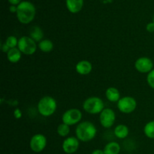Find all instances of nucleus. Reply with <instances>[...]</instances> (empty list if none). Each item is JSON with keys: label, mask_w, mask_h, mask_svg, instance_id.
I'll list each match as a JSON object with an SVG mask.
<instances>
[{"label": "nucleus", "mask_w": 154, "mask_h": 154, "mask_svg": "<svg viewBox=\"0 0 154 154\" xmlns=\"http://www.w3.org/2000/svg\"><path fill=\"white\" fill-rule=\"evenodd\" d=\"M17 7V17L21 23L28 24L34 20L36 9L32 3L29 1H23Z\"/></svg>", "instance_id": "f257e3e1"}, {"label": "nucleus", "mask_w": 154, "mask_h": 154, "mask_svg": "<svg viewBox=\"0 0 154 154\" xmlns=\"http://www.w3.org/2000/svg\"><path fill=\"white\" fill-rule=\"evenodd\" d=\"M75 133L79 141L88 142L96 137L97 129L93 123L90 121H84L78 124Z\"/></svg>", "instance_id": "f03ea898"}, {"label": "nucleus", "mask_w": 154, "mask_h": 154, "mask_svg": "<svg viewBox=\"0 0 154 154\" xmlns=\"http://www.w3.org/2000/svg\"><path fill=\"white\" fill-rule=\"evenodd\" d=\"M57 108V101L54 98L45 96L39 100L38 103V111L43 117H51L55 113Z\"/></svg>", "instance_id": "7ed1b4c3"}, {"label": "nucleus", "mask_w": 154, "mask_h": 154, "mask_svg": "<svg viewBox=\"0 0 154 154\" xmlns=\"http://www.w3.org/2000/svg\"><path fill=\"white\" fill-rule=\"evenodd\" d=\"M83 108L86 112L90 114H100L105 109V104L100 98L93 96L84 101Z\"/></svg>", "instance_id": "20e7f679"}, {"label": "nucleus", "mask_w": 154, "mask_h": 154, "mask_svg": "<svg viewBox=\"0 0 154 154\" xmlns=\"http://www.w3.org/2000/svg\"><path fill=\"white\" fill-rule=\"evenodd\" d=\"M17 48L25 55H32L37 50L36 42L29 36H23L18 41Z\"/></svg>", "instance_id": "39448f33"}, {"label": "nucleus", "mask_w": 154, "mask_h": 154, "mask_svg": "<svg viewBox=\"0 0 154 154\" xmlns=\"http://www.w3.org/2000/svg\"><path fill=\"white\" fill-rule=\"evenodd\" d=\"M81 119H82V113L77 108H72V109L68 110L66 112H64L62 117L63 123L69 126L77 124L81 121Z\"/></svg>", "instance_id": "423d86ee"}, {"label": "nucleus", "mask_w": 154, "mask_h": 154, "mask_svg": "<svg viewBox=\"0 0 154 154\" xmlns=\"http://www.w3.org/2000/svg\"><path fill=\"white\" fill-rule=\"evenodd\" d=\"M137 107V102L131 96L123 97L117 102V108L124 114H130L133 112Z\"/></svg>", "instance_id": "0eeeda50"}, {"label": "nucleus", "mask_w": 154, "mask_h": 154, "mask_svg": "<svg viewBox=\"0 0 154 154\" xmlns=\"http://www.w3.org/2000/svg\"><path fill=\"white\" fill-rule=\"evenodd\" d=\"M47 146V138L42 134L34 135L30 139L29 147L35 153L43 151Z\"/></svg>", "instance_id": "6e6552de"}, {"label": "nucleus", "mask_w": 154, "mask_h": 154, "mask_svg": "<svg viewBox=\"0 0 154 154\" xmlns=\"http://www.w3.org/2000/svg\"><path fill=\"white\" fill-rule=\"evenodd\" d=\"M100 123L103 127L111 128L115 123L116 114L111 108H105L99 116Z\"/></svg>", "instance_id": "1a4fd4ad"}, {"label": "nucleus", "mask_w": 154, "mask_h": 154, "mask_svg": "<svg viewBox=\"0 0 154 154\" xmlns=\"http://www.w3.org/2000/svg\"><path fill=\"white\" fill-rule=\"evenodd\" d=\"M135 67L140 73H149L153 69V63L149 57H140L135 61Z\"/></svg>", "instance_id": "9d476101"}, {"label": "nucleus", "mask_w": 154, "mask_h": 154, "mask_svg": "<svg viewBox=\"0 0 154 154\" xmlns=\"http://www.w3.org/2000/svg\"><path fill=\"white\" fill-rule=\"evenodd\" d=\"M79 145V140L77 137H69L63 141V150L66 153L72 154L78 150Z\"/></svg>", "instance_id": "9b49d317"}, {"label": "nucleus", "mask_w": 154, "mask_h": 154, "mask_svg": "<svg viewBox=\"0 0 154 154\" xmlns=\"http://www.w3.org/2000/svg\"><path fill=\"white\" fill-rule=\"evenodd\" d=\"M75 69H76V72L80 75H87L92 72L93 66L91 63L87 60H81L77 63Z\"/></svg>", "instance_id": "f8f14e48"}, {"label": "nucleus", "mask_w": 154, "mask_h": 154, "mask_svg": "<svg viewBox=\"0 0 154 154\" xmlns=\"http://www.w3.org/2000/svg\"><path fill=\"white\" fill-rule=\"evenodd\" d=\"M83 5L84 0H66V7L71 13H78L82 9Z\"/></svg>", "instance_id": "ddd939ff"}, {"label": "nucleus", "mask_w": 154, "mask_h": 154, "mask_svg": "<svg viewBox=\"0 0 154 154\" xmlns=\"http://www.w3.org/2000/svg\"><path fill=\"white\" fill-rule=\"evenodd\" d=\"M105 96L108 100L111 102H118L120 98V93L115 87H109L106 90Z\"/></svg>", "instance_id": "4468645a"}, {"label": "nucleus", "mask_w": 154, "mask_h": 154, "mask_svg": "<svg viewBox=\"0 0 154 154\" xmlns=\"http://www.w3.org/2000/svg\"><path fill=\"white\" fill-rule=\"evenodd\" d=\"M22 57V53L18 49V48H14L10 49V51L7 53V58L10 63H16L20 60Z\"/></svg>", "instance_id": "2eb2a0df"}, {"label": "nucleus", "mask_w": 154, "mask_h": 154, "mask_svg": "<svg viewBox=\"0 0 154 154\" xmlns=\"http://www.w3.org/2000/svg\"><path fill=\"white\" fill-rule=\"evenodd\" d=\"M29 37L35 42H40L44 37V32L42 29L38 26L31 27L29 30Z\"/></svg>", "instance_id": "dca6fc26"}, {"label": "nucleus", "mask_w": 154, "mask_h": 154, "mask_svg": "<svg viewBox=\"0 0 154 154\" xmlns=\"http://www.w3.org/2000/svg\"><path fill=\"white\" fill-rule=\"evenodd\" d=\"M129 128L124 124L118 125L114 129V135L117 138H120V139L126 138L129 135Z\"/></svg>", "instance_id": "f3484780"}, {"label": "nucleus", "mask_w": 154, "mask_h": 154, "mask_svg": "<svg viewBox=\"0 0 154 154\" xmlns=\"http://www.w3.org/2000/svg\"><path fill=\"white\" fill-rule=\"evenodd\" d=\"M105 154H119L120 152V146L117 142H109L104 148Z\"/></svg>", "instance_id": "a211bd4d"}, {"label": "nucleus", "mask_w": 154, "mask_h": 154, "mask_svg": "<svg viewBox=\"0 0 154 154\" xmlns=\"http://www.w3.org/2000/svg\"><path fill=\"white\" fill-rule=\"evenodd\" d=\"M38 48L44 53H49L54 49V43L49 39H44L39 42Z\"/></svg>", "instance_id": "6ab92c4d"}, {"label": "nucleus", "mask_w": 154, "mask_h": 154, "mask_svg": "<svg viewBox=\"0 0 154 154\" xmlns=\"http://www.w3.org/2000/svg\"><path fill=\"white\" fill-rule=\"evenodd\" d=\"M144 132L147 138L154 139V120L148 122L144 126Z\"/></svg>", "instance_id": "aec40b11"}, {"label": "nucleus", "mask_w": 154, "mask_h": 154, "mask_svg": "<svg viewBox=\"0 0 154 154\" xmlns=\"http://www.w3.org/2000/svg\"><path fill=\"white\" fill-rule=\"evenodd\" d=\"M70 132V128H69V125L66 124V123H62V124L59 125L57 127V133L61 137H66Z\"/></svg>", "instance_id": "412c9836"}, {"label": "nucleus", "mask_w": 154, "mask_h": 154, "mask_svg": "<svg viewBox=\"0 0 154 154\" xmlns=\"http://www.w3.org/2000/svg\"><path fill=\"white\" fill-rule=\"evenodd\" d=\"M18 41L19 40H17V38L15 36L11 35L7 38V39L5 41V44L9 47L10 49H11V48H14L17 46Z\"/></svg>", "instance_id": "4be33fe9"}, {"label": "nucleus", "mask_w": 154, "mask_h": 154, "mask_svg": "<svg viewBox=\"0 0 154 154\" xmlns=\"http://www.w3.org/2000/svg\"><path fill=\"white\" fill-rule=\"evenodd\" d=\"M147 81L148 85L154 90V69L148 73L147 77Z\"/></svg>", "instance_id": "5701e85b"}, {"label": "nucleus", "mask_w": 154, "mask_h": 154, "mask_svg": "<svg viewBox=\"0 0 154 154\" xmlns=\"http://www.w3.org/2000/svg\"><path fill=\"white\" fill-rule=\"evenodd\" d=\"M14 116L15 118L17 120H19L22 117V111H20V109L19 108H16V109L14 111Z\"/></svg>", "instance_id": "b1692460"}, {"label": "nucleus", "mask_w": 154, "mask_h": 154, "mask_svg": "<svg viewBox=\"0 0 154 154\" xmlns=\"http://www.w3.org/2000/svg\"><path fill=\"white\" fill-rule=\"evenodd\" d=\"M146 29L149 32H154V23H149L146 26Z\"/></svg>", "instance_id": "393cba45"}, {"label": "nucleus", "mask_w": 154, "mask_h": 154, "mask_svg": "<svg viewBox=\"0 0 154 154\" xmlns=\"http://www.w3.org/2000/svg\"><path fill=\"white\" fill-rule=\"evenodd\" d=\"M1 49H2V51L4 53H8L9 51H10V48H9V47L7 45H6L5 42L4 44H2V45Z\"/></svg>", "instance_id": "a878e982"}, {"label": "nucleus", "mask_w": 154, "mask_h": 154, "mask_svg": "<svg viewBox=\"0 0 154 154\" xmlns=\"http://www.w3.org/2000/svg\"><path fill=\"white\" fill-rule=\"evenodd\" d=\"M8 2L12 5H18L21 2V0H8Z\"/></svg>", "instance_id": "bb28decb"}, {"label": "nucleus", "mask_w": 154, "mask_h": 154, "mask_svg": "<svg viewBox=\"0 0 154 154\" xmlns=\"http://www.w3.org/2000/svg\"><path fill=\"white\" fill-rule=\"evenodd\" d=\"M91 154H105V153H104V150H100V149H97V150H93Z\"/></svg>", "instance_id": "cd10ccee"}, {"label": "nucleus", "mask_w": 154, "mask_h": 154, "mask_svg": "<svg viewBox=\"0 0 154 154\" xmlns=\"http://www.w3.org/2000/svg\"><path fill=\"white\" fill-rule=\"evenodd\" d=\"M17 7H15L14 5H11L10 7V11L12 12V13H17Z\"/></svg>", "instance_id": "c85d7f7f"}, {"label": "nucleus", "mask_w": 154, "mask_h": 154, "mask_svg": "<svg viewBox=\"0 0 154 154\" xmlns=\"http://www.w3.org/2000/svg\"><path fill=\"white\" fill-rule=\"evenodd\" d=\"M153 22L154 23V16H153Z\"/></svg>", "instance_id": "c756f323"}]
</instances>
